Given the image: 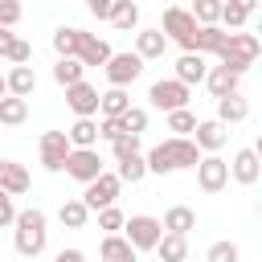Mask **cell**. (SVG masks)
Masks as SVG:
<instances>
[{
  "mask_svg": "<svg viewBox=\"0 0 262 262\" xmlns=\"http://www.w3.org/2000/svg\"><path fill=\"white\" fill-rule=\"evenodd\" d=\"M53 49H57V57H74V61H82L86 70H90V66H106V57L115 53L102 37H94V33H86V29H74V25H61V29L53 33Z\"/></svg>",
  "mask_w": 262,
  "mask_h": 262,
  "instance_id": "6da1fadb",
  "label": "cell"
},
{
  "mask_svg": "<svg viewBox=\"0 0 262 262\" xmlns=\"http://www.w3.org/2000/svg\"><path fill=\"white\" fill-rule=\"evenodd\" d=\"M196 160H201V147H196L192 139H180V135H172V139L156 143V147L143 156L147 172H160V176L180 172V168H196Z\"/></svg>",
  "mask_w": 262,
  "mask_h": 262,
  "instance_id": "7a4b0ae2",
  "label": "cell"
},
{
  "mask_svg": "<svg viewBox=\"0 0 262 262\" xmlns=\"http://www.w3.org/2000/svg\"><path fill=\"white\" fill-rule=\"evenodd\" d=\"M12 225H16V229H12V246H16V254L37 258V254L45 250V242H49V217H45L41 209H20Z\"/></svg>",
  "mask_w": 262,
  "mask_h": 262,
  "instance_id": "3957f363",
  "label": "cell"
},
{
  "mask_svg": "<svg viewBox=\"0 0 262 262\" xmlns=\"http://www.w3.org/2000/svg\"><path fill=\"white\" fill-rule=\"evenodd\" d=\"M258 53H262V45H258V37H254V33H225V49H221L217 57H221V66H225V70L246 74V70L258 61Z\"/></svg>",
  "mask_w": 262,
  "mask_h": 262,
  "instance_id": "277c9868",
  "label": "cell"
},
{
  "mask_svg": "<svg viewBox=\"0 0 262 262\" xmlns=\"http://www.w3.org/2000/svg\"><path fill=\"white\" fill-rule=\"evenodd\" d=\"M123 237H127V246L139 254V250H156V242L164 237V225H160V217H147V213H135V217H127L123 221Z\"/></svg>",
  "mask_w": 262,
  "mask_h": 262,
  "instance_id": "5b68a950",
  "label": "cell"
},
{
  "mask_svg": "<svg viewBox=\"0 0 262 262\" xmlns=\"http://www.w3.org/2000/svg\"><path fill=\"white\" fill-rule=\"evenodd\" d=\"M201 25L192 20V12L188 8H168L164 12V25H160V33L168 37V41H176L184 53H192V33H196Z\"/></svg>",
  "mask_w": 262,
  "mask_h": 262,
  "instance_id": "8992f818",
  "label": "cell"
},
{
  "mask_svg": "<svg viewBox=\"0 0 262 262\" xmlns=\"http://www.w3.org/2000/svg\"><path fill=\"white\" fill-rule=\"evenodd\" d=\"M119 188H123V180H119L115 172H98V176L86 184L82 205H86L90 213H98V209H106V205H115V201H119Z\"/></svg>",
  "mask_w": 262,
  "mask_h": 262,
  "instance_id": "52a82bcc",
  "label": "cell"
},
{
  "mask_svg": "<svg viewBox=\"0 0 262 262\" xmlns=\"http://www.w3.org/2000/svg\"><path fill=\"white\" fill-rule=\"evenodd\" d=\"M66 176H74V180H82V184H90L98 172H106L102 168V156H98V147H70V156H66V168H61Z\"/></svg>",
  "mask_w": 262,
  "mask_h": 262,
  "instance_id": "ba28073f",
  "label": "cell"
},
{
  "mask_svg": "<svg viewBox=\"0 0 262 262\" xmlns=\"http://www.w3.org/2000/svg\"><path fill=\"white\" fill-rule=\"evenodd\" d=\"M102 74H106L111 86H123V90H127V82H135V78L143 74V57H139V53H111L106 66H102Z\"/></svg>",
  "mask_w": 262,
  "mask_h": 262,
  "instance_id": "9c48e42d",
  "label": "cell"
},
{
  "mask_svg": "<svg viewBox=\"0 0 262 262\" xmlns=\"http://www.w3.org/2000/svg\"><path fill=\"white\" fill-rule=\"evenodd\" d=\"M147 98H151V106H160V111H180V106H188V86L176 82V78H160V82H151Z\"/></svg>",
  "mask_w": 262,
  "mask_h": 262,
  "instance_id": "30bf717a",
  "label": "cell"
},
{
  "mask_svg": "<svg viewBox=\"0 0 262 262\" xmlns=\"http://www.w3.org/2000/svg\"><path fill=\"white\" fill-rule=\"evenodd\" d=\"M196 184H201L205 192H221V188L229 184V164H225L221 156H201V160H196Z\"/></svg>",
  "mask_w": 262,
  "mask_h": 262,
  "instance_id": "8fae6325",
  "label": "cell"
},
{
  "mask_svg": "<svg viewBox=\"0 0 262 262\" xmlns=\"http://www.w3.org/2000/svg\"><path fill=\"white\" fill-rule=\"evenodd\" d=\"M66 102H70V111L78 115V119H94L98 115V90L82 78V82H74V86H66Z\"/></svg>",
  "mask_w": 262,
  "mask_h": 262,
  "instance_id": "7c38bea8",
  "label": "cell"
},
{
  "mask_svg": "<svg viewBox=\"0 0 262 262\" xmlns=\"http://www.w3.org/2000/svg\"><path fill=\"white\" fill-rule=\"evenodd\" d=\"M201 151H209V156H217L221 147H225V139H229V131H225V123H217V119H205V123H196L192 127V135H188Z\"/></svg>",
  "mask_w": 262,
  "mask_h": 262,
  "instance_id": "4fadbf2b",
  "label": "cell"
},
{
  "mask_svg": "<svg viewBox=\"0 0 262 262\" xmlns=\"http://www.w3.org/2000/svg\"><path fill=\"white\" fill-rule=\"evenodd\" d=\"M66 156H70L66 131H45V135H41V164H45L49 172H61V168H66Z\"/></svg>",
  "mask_w": 262,
  "mask_h": 262,
  "instance_id": "5bb4252c",
  "label": "cell"
},
{
  "mask_svg": "<svg viewBox=\"0 0 262 262\" xmlns=\"http://www.w3.org/2000/svg\"><path fill=\"white\" fill-rule=\"evenodd\" d=\"M229 176H233L237 184H258V176H262L258 147H242V151L233 156V164H229Z\"/></svg>",
  "mask_w": 262,
  "mask_h": 262,
  "instance_id": "9a60e30c",
  "label": "cell"
},
{
  "mask_svg": "<svg viewBox=\"0 0 262 262\" xmlns=\"http://www.w3.org/2000/svg\"><path fill=\"white\" fill-rule=\"evenodd\" d=\"M237 82H242V74H233V70H225V66H209V70H205V86H209L213 98L237 94Z\"/></svg>",
  "mask_w": 262,
  "mask_h": 262,
  "instance_id": "2e32d148",
  "label": "cell"
},
{
  "mask_svg": "<svg viewBox=\"0 0 262 262\" xmlns=\"http://www.w3.org/2000/svg\"><path fill=\"white\" fill-rule=\"evenodd\" d=\"M0 192H8V196L29 192V172H25V164H16V160H0Z\"/></svg>",
  "mask_w": 262,
  "mask_h": 262,
  "instance_id": "e0dca14e",
  "label": "cell"
},
{
  "mask_svg": "<svg viewBox=\"0 0 262 262\" xmlns=\"http://www.w3.org/2000/svg\"><path fill=\"white\" fill-rule=\"evenodd\" d=\"M4 86H8L12 98H29V94L37 90V74H33V66H12V70L4 74Z\"/></svg>",
  "mask_w": 262,
  "mask_h": 262,
  "instance_id": "ac0fdd59",
  "label": "cell"
},
{
  "mask_svg": "<svg viewBox=\"0 0 262 262\" xmlns=\"http://www.w3.org/2000/svg\"><path fill=\"white\" fill-rule=\"evenodd\" d=\"M164 233H180V237H188L192 229H196V213L188 209V205H172L168 213H164Z\"/></svg>",
  "mask_w": 262,
  "mask_h": 262,
  "instance_id": "d6986e66",
  "label": "cell"
},
{
  "mask_svg": "<svg viewBox=\"0 0 262 262\" xmlns=\"http://www.w3.org/2000/svg\"><path fill=\"white\" fill-rule=\"evenodd\" d=\"M225 49V29L221 25H201L192 33V53H221Z\"/></svg>",
  "mask_w": 262,
  "mask_h": 262,
  "instance_id": "ffe728a7",
  "label": "cell"
},
{
  "mask_svg": "<svg viewBox=\"0 0 262 262\" xmlns=\"http://www.w3.org/2000/svg\"><path fill=\"white\" fill-rule=\"evenodd\" d=\"M205 70H209L205 53H180V61H176V82H184V86L205 82Z\"/></svg>",
  "mask_w": 262,
  "mask_h": 262,
  "instance_id": "44dd1931",
  "label": "cell"
},
{
  "mask_svg": "<svg viewBox=\"0 0 262 262\" xmlns=\"http://www.w3.org/2000/svg\"><path fill=\"white\" fill-rule=\"evenodd\" d=\"M164 49H168V37L160 33V29H139L135 33V53L147 61V57H164Z\"/></svg>",
  "mask_w": 262,
  "mask_h": 262,
  "instance_id": "7402d4cb",
  "label": "cell"
},
{
  "mask_svg": "<svg viewBox=\"0 0 262 262\" xmlns=\"http://www.w3.org/2000/svg\"><path fill=\"white\" fill-rule=\"evenodd\" d=\"M246 115H250V102L242 98V90H237V94L217 98V123H242Z\"/></svg>",
  "mask_w": 262,
  "mask_h": 262,
  "instance_id": "603a6c76",
  "label": "cell"
},
{
  "mask_svg": "<svg viewBox=\"0 0 262 262\" xmlns=\"http://www.w3.org/2000/svg\"><path fill=\"white\" fill-rule=\"evenodd\" d=\"M156 254H160V262H188V237L164 233V237L156 242Z\"/></svg>",
  "mask_w": 262,
  "mask_h": 262,
  "instance_id": "cb8c5ba5",
  "label": "cell"
},
{
  "mask_svg": "<svg viewBox=\"0 0 262 262\" xmlns=\"http://www.w3.org/2000/svg\"><path fill=\"white\" fill-rule=\"evenodd\" d=\"M98 254H102V262H135V250L127 246L123 233H106L102 246H98Z\"/></svg>",
  "mask_w": 262,
  "mask_h": 262,
  "instance_id": "d4e9b609",
  "label": "cell"
},
{
  "mask_svg": "<svg viewBox=\"0 0 262 262\" xmlns=\"http://www.w3.org/2000/svg\"><path fill=\"white\" fill-rule=\"evenodd\" d=\"M106 20H111L115 29H123V33H131V29L139 25V4H135V0H115Z\"/></svg>",
  "mask_w": 262,
  "mask_h": 262,
  "instance_id": "484cf974",
  "label": "cell"
},
{
  "mask_svg": "<svg viewBox=\"0 0 262 262\" xmlns=\"http://www.w3.org/2000/svg\"><path fill=\"white\" fill-rule=\"evenodd\" d=\"M127 106H131V98H127L123 86H111L106 94H98V115H102V119H119Z\"/></svg>",
  "mask_w": 262,
  "mask_h": 262,
  "instance_id": "4316f807",
  "label": "cell"
},
{
  "mask_svg": "<svg viewBox=\"0 0 262 262\" xmlns=\"http://www.w3.org/2000/svg\"><path fill=\"white\" fill-rule=\"evenodd\" d=\"M70 147H94L98 143V123L94 119H74V127L66 131Z\"/></svg>",
  "mask_w": 262,
  "mask_h": 262,
  "instance_id": "83f0119b",
  "label": "cell"
},
{
  "mask_svg": "<svg viewBox=\"0 0 262 262\" xmlns=\"http://www.w3.org/2000/svg\"><path fill=\"white\" fill-rule=\"evenodd\" d=\"M25 119H29V98L4 94V98H0V123H4V127H20Z\"/></svg>",
  "mask_w": 262,
  "mask_h": 262,
  "instance_id": "f1b7e54d",
  "label": "cell"
},
{
  "mask_svg": "<svg viewBox=\"0 0 262 262\" xmlns=\"http://www.w3.org/2000/svg\"><path fill=\"white\" fill-rule=\"evenodd\" d=\"M82 78H86V66H82V61L57 57V66H53V82H57V86H74V82H82Z\"/></svg>",
  "mask_w": 262,
  "mask_h": 262,
  "instance_id": "f546056e",
  "label": "cell"
},
{
  "mask_svg": "<svg viewBox=\"0 0 262 262\" xmlns=\"http://www.w3.org/2000/svg\"><path fill=\"white\" fill-rule=\"evenodd\" d=\"M57 221H61L66 229H86V221H90V209H86L82 201H66V205L57 209Z\"/></svg>",
  "mask_w": 262,
  "mask_h": 262,
  "instance_id": "4dcf8cb0",
  "label": "cell"
},
{
  "mask_svg": "<svg viewBox=\"0 0 262 262\" xmlns=\"http://www.w3.org/2000/svg\"><path fill=\"white\" fill-rule=\"evenodd\" d=\"M123 184H139L143 176H147V164H143V156L135 151V156H127V160H119V172H115Z\"/></svg>",
  "mask_w": 262,
  "mask_h": 262,
  "instance_id": "1f68e13d",
  "label": "cell"
},
{
  "mask_svg": "<svg viewBox=\"0 0 262 262\" xmlns=\"http://www.w3.org/2000/svg\"><path fill=\"white\" fill-rule=\"evenodd\" d=\"M192 127H196V115H192L188 106H180V111H168V131H176L180 139H188V135H192Z\"/></svg>",
  "mask_w": 262,
  "mask_h": 262,
  "instance_id": "d6a6232c",
  "label": "cell"
},
{
  "mask_svg": "<svg viewBox=\"0 0 262 262\" xmlns=\"http://www.w3.org/2000/svg\"><path fill=\"white\" fill-rule=\"evenodd\" d=\"M192 20L196 25H217V16H221V0H192Z\"/></svg>",
  "mask_w": 262,
  "mask_h": 262,
  "instance_id": "836d02e7",
  "label": "cell"
},
{
  "mask_svg": "<svg viewBox=\"0 0 262 262\" xmlns=\"http://www.w3.org/2000/svg\"><path fill=\"white\" fill-rule=\"evenodd\" d=\"M246 20H250V12H246V8H237V4L221 0V16H217V25H225V29H242Z\"/></svg>",
  "mask_w": 262,
  "mask_h": 262,
  "instance_id": "e575fe53",
  "label": "cell"
},
{
  "mask_svg": "<svg viewBox=\"0 0 262 262\" xmlns=\"http://www.w3.org/2000/svg\"><path fill=\"white\" fill-rule=\"evenodd\" d=\"M119 119H123V131H127V135H139V131H147V111H143V106H127Z\"/></svg>",
  "mask_w": 262,
  "mask_h": 262,
  "instance_id": "d590c367",
  "label": "cell"
},
{
  "mask_svg": "<svg viewBox=\"0 0 262 262\" xmlns=\"http://www.w3.org/2000/svg\"><path fill=\"white\" fill-rule=\"evenodd\" d=\"M123 209H115V205H106V209H98V229H106V233H119L123 229Z\"/></svg>",
  "mask_w": 262,
  "mask_h": 262,
  "instance_id": "8d00e7d4",
  "label": "cell"
},
{
  "mask_svg": "<svg viewBox=\"0 0 262 262\" xmlns=\"http://www.w3.org/2000/svg\"><path fill=\"white\" fill-rule=\"evenodd\" d=\"M237 258H242V250L233 242H213L209 246V262H237Z\"/></svg>",
  "mask_w": 262,
  "mask_h": 262,
  "instance_id": "74e56055",
  "label": "cell"
},
{
  "mask_svg": "<svg viewBox=\"0 0 262 262\" xmlns=\"http://www.w3.org/2000/svg\"><path fill=\"white\" fill-rule=\"evenodd\" d=\"M111 151H115V160L135 156V151H139V135H119V139H111Z\"/></svg>",
  "mask_w": 262,
  "mask_h": 262,
  "instance_id": "f35d334b",
  "label": "cell"
},
{
  "mask_svg": "<svg viewBox=\"0 0 262 262\" xmlns=\"http://www.w3.org/2000/svg\"><path fill=\"white\" fill-rule=\"evenodd\" d=\"M20 20V0H0V29H12Z\"/></svg>",
  "mask_w": 262,
  "mask_h": 262,
  "instance_id": "ab89813d",
  "label": "cell"
},
{
  "mask_svg": "<svg viewBox=\"0 0 262 262\" xmlns=\"http://www.w3.org/2000/svg\"><path fill=\"white\" fill-rule=\"evenodd\" d=\"M29 57H33L29 41H20V37H16V41H12V49H8V61H12V66H29Z\"/></svg>",
  "mask_w": 262,
  "mask_h": 262,
  "instance_id": "60d3db41",
  "label": "cell"
},
{
  "mask_svg": "<svg viewBox=\"0 0 262 262\" xmlns=\"http://www.w3.org/2000/svg\"><path fill=\"white\" fill-rule=\"evenodd\" d=\"M119 135H127L123 131V119H102L98 123V139H119Z\"/></svg>",
  "mask_w": 262,
  "mask_h": 262,
  "instance_id": "b9f144b4",
  "label": "cell"
},
{
  "mask_svg": "<svg viewBox=\"0 0 262 262\" xmlns=\"http://www.w3.org/2000/svg\"><path fill=\"white\" fill-rule=\"evenodd\" d=\"M16 221V205H12V196L8 192H0V229L4 225H12Z\"/></svg>",
  "mask_w": 262,
  "mask_h": 262,
  "instance_id": "7bdbcfd3",
  "label": "cell"
},
{
  "mask_svg": "<svg viewBox=\"0 0 262 262\" xmlns=\"http://www.w3.org/2000/svg\"><path fill=\"white\" fill-rule=\"evenodd\" d=\"M111 4H115V0H86V12L98 16V20H106V16H111Z\"/></svg>",
  "mask_w": 262,
  "mask_h": 262,
  "instance_id": "ee69618b",
  "label": "cell"
},
{
  "mask_svg": "<svg viewBox=\"0 0 262 262\" xmlns=\"http://www.w3.org/2000/svg\"><path fill=\"white\" fill-rule=\"evenodd\" d=\"M12 41H16V33H12V29H0V57H8Z\"/></svg>",
  "mask_w": 262,
  "mask_h": 262,
  "instance_id": "f6af8a7d",
  "label": "cell"
},
{
  "mask_svg": "<svg viewBox=\"0 0 262 262\" xmlns=\"http://www.w3.org/2000/svg\"><path fill=\"white\" fill-rule=\"evenodd\" d=\"M53 262H86V254H82V250H61Z\"/></svg>",
  "mask_w": 262,
  "mask_h": 262,
  "instance_id": "bcb514c9",
  "label": "cell"
},
{
  "mask_svg": "<svg viewBox=\"0 0 262 262\" xmlns=\"http://www.w3.org/2000/svg\"><path fill=\"white\" fill-rule=\"evenodd\" d=\"M229 4H237V8H246V12H254V8H258V0H229Z\"/></svg>",
  "mask_w": 262,
  "mask_h": 262,
  "instance_id": "7dc6e473",
  "label": "cell"
},
{
  "mask_svg": "<svg viewBox=\"0 0 262 262\" xmlns=\"http://www.w3.org/2000/svg\"><path fill=\"white\" fill-rule=\"evenodd\" d=\"M4 94H8V86H4V74H0V98H4Z\"/></svg>",
  "mask_w": 262,
  "mask_h": 262,
  "instance_id": "c3c4849f",
  "label": "cell"
}]
</instances>
